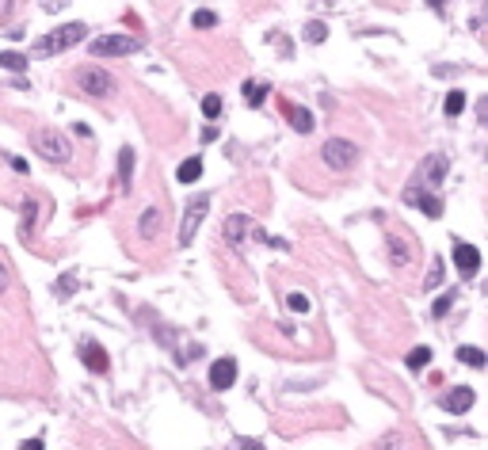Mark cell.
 I'll return each instance as SVG.
<instances>
[{
    "instance_id": "6da1fadb",
    "label": "cell",
    "mask_w": 488,
    "mask_h": 450,
    "mask_svg": "<svg viewBox=\"0 0 488 450\" xmlns=\"http://www.w3.org/2000/svg\"><path fill=\"white\" fill-rule=\"evenodd\" d=\"M84 34H88V27H84V23H65V27H58V31L42 34V39L31 46V54H34V58H54V54H65V50H73L76 42H84Z\"/></svg>"
},
{
    "instance_id": "7a4b0ae2",
    "label": "cell",
    "mask_w": 488,
    "mask_h": 450,
    "mask_svg": "<svg viewBox=\"0 0 488 450\" xmlns=\"http://www.w3.org/2000/svg\"><path fill=\"white\" fill-rule=\"evenodd\" d=\"M31 145H34V153H42L50 164H69V156H73L69 141L61 138V130H54V126H39V130L31 134Z\"/></svg>"
},
{
    "instance_id": "3957f363",
    "label": "cell",
    "mask_w": 488,
    "mask_h": 450,
    "mask_svg": "<svg viewBox=\"0 0 488 450\" xmlns=\"http://www.w3.org/2000/svg\"><path fill=\"white\" fill-rule=\"evenodd\" d=\"M321 161L328 164L332 172H348V168H355L359 164V145L348 138H328L321 149Z\"/></svg>"
},
{
    "instance_id": "277c9868",
    "label": "cell",
    "mask_w": 488,
    "mask_h": 450,
    "mask_svg": "<svg viewBox=\"0 0 488 450\" xmlns=\"http://www.w3.org/2000/svg\"><path fill=\"white\" fill-rule=\"evenodd\" d=\"M73 81H76V88H81V92H88V96H96V99H107L111 92H115V76H111L107 69H100V65L76 69Z\"/></svg>"
},
{
    "instance_id": "5b68a950",
    "label": "cell",
    "mask_w": 488,
    "mask_h": 450,
    "mask_svg": "<svg viewBox=\"0 0 488 450\" xmlns=\"http://www.w3.org/2000/svg\"><path fill=\"white\" fill-rule=\"evenodd\" d=\"M141 50V39L134 34H100V39H92V54L96 58H126V54H138Z\"/></svg>"
},
{
    "instance_id": "8992f818",
    "label": "cell",
    "mask_w": 488,
    "mask_h": 450,
    "mask_svg": "<svg viewBox=\"0 0 488 450\" xmlns=\"http://www.w3.org/2000/svg\"><path fill=\"white\" fill-rule=\"evenodd\" d=\"M210 210V195H195L187 203V210H183V221H180V245H191L195 241V233H199L202 218H206Z\"/></svg>"
},
{
    "instance_id": "52a82bcc",
    "label": "cell",
    "mask_w": 488,
    "mask_h": 450,
    "mask_svg": "<svg viewBox=\"0 0 488 450\" xmlns=\"http://www.w3.org/2000/svg\"><path fill=\"white\" fill-rule=\"evenodd\" d=\"M443 176H447V156L443 153H427V161L420 164V180H416V187H438L443 183Z\"/></svg>"
},
{
    "instance_id": "ba28073f",
    "label": "cell",
    "mask_w": 488,
    "mask_h": 450,
    "mask_svg": "<svg viewBox=\"0 0 488 450\" xmlns=\"http://www.w3.org/2000/svg\"><path fill=\"white\" fill-rule=\"evenodd\" d=\"M405 198H408V203H416V206H420V210L427 214V218H443V198H438V195H431L427 187H416V183H412V187L405 191Z\"/></svg>"
},
{
    "instance_id": "9c48e42d",
    "label": "cell",
    "mask_w": 488,
    "mask_h": 450,
    "mask_svg": "<svg viewBox=\"0 0 488 450\" xmlns=\"http://www.w3.org/2000/svg\"><path fill=\"white\" fill-rule=\"evenodd\" d=\"M454 263L462 275H477L480 271V252L469 245V241H454Z\"/></svg>"
},
{
    "instance_id": "30bf717a",
    "label": "cell",
    "mask_w": 488,
    "mask_h": 450,
    "mask_svg": "<svg viewBox=\"0 0 488 450\" xmlns=\"http://www.w3.org/2000/svg\"><path fill=\"white\" fill-rule=\"evenodd\" d=\"M248 233H252V218H248V214H229V218H225V241H229L233 248L244 245Z\"/></svg>"
},
{
    "instance_id": "8fae6325",
    "label": "cell",
    "mask_w": 488,
    "mask_h": 450,
    "mask_svg": "<svg viewBox=\"0 0 488 450\" xmlns=\"http://www.w3.org/2000/svg\"><path fill=\"white\" fill-rule=\"evenodd\" d=\"M81 359H84V367H92L96 374H107L111 370V359H107V351H103L96 340H84L81 344Z\"/></svg>"
},
{
    "instance_id": "7c38bea8",
    "label": "cell",
    "mask_w": 488,
    "mask_h": 450,
    "mask_svg": "<svg viewBox=\"0 0 488 450\" xmlns=\"http://www.w3.org/2000/svg\"><path fill=\"white\" fill-rule=\"evenodd\" d=\"M438 409H447V412H469L473 409V389H469V385H462V389H447L443 397H438Z\"/></svg>"
},
{
    "instance_id": "4fadbf2b",
    "label": "cell",
    "mask_w": 488,
    "mask_h": 450,
    "mask_svg": "<svg viewBox=\"0 0 488 450\" xmlns=\"http://www.w3.org/2000/svg\"><path fill=\"white\" fill-rule=\"evenodd\" d=\"M233 382H237V362L218 359L214 367H210V385H214V389H229Z\"/></svg>"
},
{
    "instance_id": "5bb4252c",
    "label": "cell",
    "mask_w": 488,
    "mask_h": 450,
    "mask_svg": "<svg viewBox=\"0 0 488 450\" xmlns=\"http://www.w3.org/2000/svg\"><path fill=\"white\" fill-rule=\"evenodd\" d=\"M160 229H165V214H160L157 206H145V210H141V221H138V233L145 241H153Z\"/></svg>"
},
{
    "instance_id": "9a60e30c",
    "label": "cell",
    "mask_w": 488,
    "mask_h": 450,
    "mask_svg": "<svg viewBox=\"0 0 488 450\" xmlns=\"http://www.w3.org/2000/svg\"><path fill=\"white\" fill-rule=\"evenodd\" d=\"M282 111H286L290 126H294V130H298V134H309V130H313V115H309L306 107H298V103H286V107H282Z\"/></svg>"
},
{
    "instance_id": "2e32d148",
    "label": "cell",
    "mask_w": 488,
    "mask_h": 450,
    "mask_svg": "<svg viewBox=\"0 0 488 450\" xmlns=\"http://www.w3.org/2000/svg\"><path fill=\"white\" fill-rule=\"evenodd\" d=\"M199 176H202V161H199V156H187V161L176 168V180H180V183H195Z\"/></svg>"
},
{
    "instance_id": "e0dca14e",
    "label": "cell",
    "mask_w": 488,
    "mask_h": 450,
    "mask_svg": "<svg viewBox=\"0 0 488 450\" xmlns=\"http://www.w3.org/2000/svg\"><path fill=\"white\" fill-rule=\"evenodd\" d=\"M130 180H134V149H123L118 153V183H123V191H130Z\"/></svg>"
},
{
    "instance_id": "ac0fdd59",
    "label": "cell",
    "mask_w": 488,
    "mask_h": 450,
    "mask_svg": "<svg viewBox=\"0 0 488 450\" xmlns=\"http://www.w3.org/2000/svg\"><path fill=\"white\" fill-rule=\"evenodd\" d=\"M458 362H465V367H473V370H480L485 367V351H480V347H469V344H462L458 347Z\"/></svg>"
},
{
    "instance_id": "d6986e66",
    "label": "cell",
    "mask_w": 488,
    "mask_h": 450,
    "mask_svg": "<svg viewBox=\"0 0 488 450\" xmlns=\"http://www.w3.org/2000/svg\"><path fill=\"white\" fill-rule=\"evenodd\" d=\"M267 92H271V88H267L264 81H248V84H244V103H248V107H259V103L267 99Z\"/></svg>"
},
{
    "instance_id": "ffe728a7",
    "label": "cell",
    "mask_w": 488,
    "mask_h": 450,
    "mask_svg": "<svg viewBox=\"0 0 488 450\" xmlns=\"http://www.w3.org/2000/svg\"><path fill=\"white\" fill-rule=\"evenodd\" d=\"M389 260L397 263V267H408V263H412V252H408V248H405V241L389 237Z\"/></svg>"
},
{
    "instance_id": "44dd1931",
    "label": "cell",
    "mask_w": 488,
    "mask_h": 450,
    "mask_svg": "<svg viewBox=\"0 0 488 450\" xmlns=\"http://www.w3.org/2000/svg\"><path fill=\"white\" fill-rule=\"evenodd\" d=\"M443 111H447V115L450 119H458V115H462V111H465V92H447V103H443Z\"/></svg>"
},
{
    "instance_id": "7402d4cb",
    "label": "cell",
    "mask_w": 488,
    "mask_h": 450,
    "mask_svg": "<svg viewBox=\"0 0 488 450\" xmlns=\"http://www.w3.org/2000/svg\"><path fill=\"white\" fill-rule=\"evenodd\" d=\"M0 69L19 73V69H27V58H23V54H16V50H0Z\"/></svg>"
},
{
    "instance_id": "603a6c76",
    "label": "cell",
    "mask_w": 488,
    "mask_h": 450,
    "mask_svg": "<svg viewBox=\"0 0 488 450\" xmlns=\"http://www.w3.org/2000/svg\"><path fill=\"white\" fill-rule=\"evenodd\" d=\"M427 362H431V347H412V351H408V359H405V367L423 370Z\"/></svg>"
},
{
    "instance_id": "cb8c5ba5",
    "label": "cell",
    "mask_w": 488,
    "mask_h": 450,
    "mask_svg": "<svg viewBox=\"0 0 488 450\" xmlns=\"http://www.w3.org/2000/svg\"><path fill=\"white\" fill-rule=\"evenodd\" d=\"M202 115H206V119L222 115V96H202Z\"/></svg>"
},
{
    "instance_id": "d4e9b609",
    "label": "cell",
    "mask_w": 488,
    "mask_h": 450,
    "mask_svg": "<svg viewBox=\"0 0 488 450\" xmlns=\"http://www.w3.org/2000/svg\"><path fill=\"white\" fill-rule=\"evenodd\" d=\"M286 305H290V313H309V309H313V302H309L306 294H290Z\"/></svg>"
},
{
    "instance_id": "484cf974",
    "label": "cell",
    "mask_w": 488,
    "mask_h": 450,
    "mask_svg": "<svg viewBox=\"0 0 488 450\" xmlns=\"http://www.w3.org/2000/svg\"><path fill=\"white\" fill-rule=\"evenodd\" d=\"M450 305H454V290H447V294L438 298V302L431 305V313H435V317H447V313H450Z\"/></svg>"
},
{
    "instance_id": "4316f807",
    "label": "cell",
    "mask_w": 488,
    "mask_h": 450,
    "mask_svg": "<svg viewBox=\"0 0 488 450\" xmlns=\"http://www.w3.org/2000/svg\"><path fill=\"white\" fill-rule=\"evenodd\" d=\"M191 23H195V27H214V23H218V16H214L210 8H199L195 16H191Z\"/></svg>"
},
{
    "instance_id": "83f0119b",
    "label": "cell",
    "mask_w": 488,
    "mask_h": 450,
    "mask_svg": "<svg viewBox=\"0 0 488 450\" xmlns=\"http://www.w3.org/2000/svg\"><path fill=\"white\" fill-rule=\"evenodd\" d=\"M306 39L309 42H324V39H328V27H324V23H309L306 27Z\"/></svg>"
},
{
    "instance_id": "f1b7e54d",
    "label": "cell",
    "mask_w": 488,
    "mask_h": 450,
    "mask_svg": "<svg viewBox=\"0 0 488 450\" xmlns=\"http://www.w3.org/2000/svg\"><path fill=\"white\" fill-rule=\"evenodd\" d=\"M54 290H58V294H76V278L73 275H65V278H58V283H54Z\"/></svg>"
},
{
    "instance_id": "f546056e",
    "label": "cell",
    "mask_w": 488,
    "mask_h": 450,
    "mask_svg": "<svg viewBox=\"0 0 488 450\" xmlns=\"http://www.w3.org/2000/svg\"><path fill=\"white\" fill-rule=\"evenodd\" d=\"M34 210H39V206H34L31 198H27V203H23V214H27V225H23V233H27V229H31V225H34Z\"/></svg>"
},
{
    "instance_id": "4dcf8cb0",
    "label": "cell",
    "mask_w": 488,
    "mask_h": 450,
    "mask_svg": "<svg viewBox=\"0 0 488 450\" xmlns=\"http://www.w3.org/2000/svg\"><path fill=\"white\" fill-rule=\"evenodd\" d=\"M8 283H12V275H8V263L0 260V294H4V290H8Z\"/></svg>"
},
{
    "instance_id": "1f68e13d",
    "label": "cell",
    "mask_w": 488,
    "mask_h": 450,
    "mask_svg": "<svg viewBox=\"0 0 488 450\" xmlns=\"http://www.w3.org/2000/svg\"><path fill=\"white\" fill-rule=\"evenodd\" d=\"M438 283H443V271H438V263H435V271H431V275H427V287H431V290H435V287H438Z\"/></svg>"
},
{
    "instance_id": "d6a6232c",
    "label": "cell",
    "mask_w": 488,
    "mask_h": 450,
    "mask_svg": "<svg viewBox=\"0 0 488 450\" xmlns=\"http://www.w3.org/2000/svg\"><path fill=\"white\" fill-rule=\"evenodd\" d=\"M427 4H431V8H435V12H443V0H427Z\"/></svg>"
}]
</instances>
